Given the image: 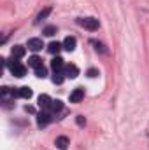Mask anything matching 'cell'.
Instances as JSON below:
<instances>
[{"instance_id": "9c48e42d", "label": "cell", "mask_w": 149, "mask_h": 150, "mask_svg": "<svg viewBox=\"0 0 149 150\" xmlns=\"http://www.w3.org/2000/svg\"><path fill=\"white\" fill-rule=\"evenodd\" d=\"M51 68H53L54 72H62V70L65 68V65H63V59H62L60 56H56V58L51 61Z\"/></svg>"}, {"instance_id": "277c9868", "label": "cell", "mask_w": 149, "mask_h": 150, "mask_svg": "<svg viewBox=\"0 0 149 150\" xmlns=\"http://www.w3.org/2000/svg\"><path fill=\"white\" fill-rule=\"evenodd\" d=\"M39 107H40V110H44V112H51V107H53V100L47 96V94H40L37 100Z\"/></svg>"}, {"instance_id": "4fadbf2b", "label": "cell", "mask_w": 149, "mask_h": 150, "mask_svg": "<svg viewBox=\"0 0 149 150\" xmlns=\"http://www.w3.org/2000/svg\"><path fill=\"white\" fill-rule=\"evenodd\" d=\"M62 47H63V45H62L60 42H51L49 47H47V51H49L51 54H58V52L62 51Z\"/></svg>"}, {"instance_id": "52a82bcc", "label": "cell", "mask_w": 149, "mask_h": 150, "mask_svg": "<svg viewBox=\"0 0 149 150\" xmlns=\"http://www.w3.org/2000/svg\"><path fill=\"white\" fill-rule=\"evenodd\" d=\"M42 47H44L42 38H30V40H28V49H30V51H40Z\"/></svg>"}, {"instance_id": "7c38bea8", "label": "cell", "mask_w": 149, "mask_h": 150, "mask_svg": "<svg viewBox=\"0 0 149 150\" xmlns=\"http://www.w3.org/2000/svg\"><path fill=\"white\" fill-rule=\"evenodd\" d=\"M63 49L65 51H69V52H72L75 49V38L74 37H67L63 40Z\"/></svg>"}, {"instance_id": "ffe728a7", "label": "cell", "mask_w": 149, "mask_h": 150, "mask_svg": "<svg viewBox=\"0 0 149 150\" xmlns=\"http://www.w3.org/2000/svg\"><path fill=\"white\" fill-rule=\"evenodd\" d=\"M75 122H77V126H84V124H86V119H84L82 115H77V117H75Z\"/></svg>"}, {"instance_id": "e0dca14e", "label": "cell", "mask_w": 149, "mask_h": 150, "mask_svg": "<svg viewBox=\"0 0 149 150\" xmlns=\"http://www.w3.org/2000/svg\"><path fill=\"white\" fill-rule=\"evenodd\" d=\"M65 80V72H54V75H53V82L54 84H62Z\"/></svg>"}, {"instance_id": "30bf717a", "label": "cell", "mask_w": 149, "mask_h": 150, "mask_svg": "<svg viewBox=\"0 0 149 150\" xmlns=\"http://www.w3.org/2000/svg\"><path fill=\"white\" fill-rule=\"evenodd\" d=\"M79 75V68L75 65H67L65 67V77H70V79H75Z\"/></svg>"}, {"instance_id": "7a4b0ae2", "label": "cell", "mask_w": 149, "mask_h": 150, "mask_svg": "<svg viewBox=\"0 0 149 150\" xmlns=\"http://www.w3.org/2000/svg\"><path fill=\"white\" fill-rule=\"evenodd\" d=\"M7 67H9V72L14 75V77H25L27 75V68L18 61V59H12V61H7Z\"/></svg>"}, {"instance_id": "6da1fadb", "label": "cell", "mask_w": 149, "mask_h": 150, "mask_svg": "<svg viewBox=\"0 0 149 150\" xmlns=\"http://www.w3.org/2000/svg\"><path fill=\"white\" fill-rule=\"evenodd\" d=\"M75 23H77L79 26H82L84 30H90V32H95V30H98V26H100L98 19H95V18H77Z\"/></svg>"}, {"instance_id": "3957f363", "label": "cell", "mask_w": 149, "mask_h": 150, "mask_svg": "<svg viewBox=\"0 0 149 150\" xmlns=\"http://www.w3.org/2000/svg\"><path fill=\"white\" fill-rule=\"evenodd\" d=\"M53 119H54V117H53L51 112H44V110H42V112L37 113V126L39 127H46Z\"/></svg>"}, {"instance_id": "ac0fdd59", "label": "cell", "mask_w": 149, "mask_h": 150, "mask_svg": "<svg viewBox=\"0 0 149 150\" xmlns=\"http://www.w3.org/2000/svg\"><path fill=\"white\" fill-rule=\"evenodd\" d=\"M56 32H58V30H56V26H53V25H49V26L44 28V35H47V37H53Z\"/></svg>"}, {"instance_id": "8fae6325", "label": "cell", "mask_w": 149, "mask_h": 150, "mask_svg": "<svg viewBox=\"0 0 149 150\" xmlns=\"http://www.w3.org/2000/svg\"><path fill=\"white\" fill-rule=\"evenodd\" d=\"M54 145L60 150H67L69 149V138H67V136H58L56 142H54Z\"/></svg>"}, {"instance_id": "5bb4252c", "label": "cell", "mask_w": 149, "mask_h": 150, "mask_svg": "<svg viewBox=\"0 0 149 150\" xmlns=\"http://www.w3.org/2000/svg\"><path fill=\"white\" fill-rule=\"evenodd\" d=\"M49 14H51V7H46L44 11H40V12H39V16H37V19H35V25H39L42 19H46Z\"/></svg>"}, {"instance_id": "8992f818", "label": "cell", "mask_w": 149, "mask_h": 150, "mask_svg": "<svg viewBox=\"0 0 149 150\" xmlns=\"http://www.w3.org/2000/svg\"><path fill=\"white\" fill-rule=\"evenodd\" d=\"M82 98H84V89L82 87H77V89L72 91V94H70V103H81Z\"/></svg>"}, {"instance_id": "ba28073f", "label": "cell", "mask_w": 149, "mask_h": 150, "mask_svg": "<svg viewBox=\"0 0 149 150\" xmlns=\"http://www.w3.org/2000/svg\"><path fill=\"white\" fill-rule=\"evenodd\" d=\"M11 54H12V59H19L25 56V47L23 45H14L11 49Z\"/></svg>"}, {"instance_id": "44dd1931", "label": "cell", "mask_w": 149, "mask_h": 150, "mask_svg": "<svg viewBox=\"0 0 149 150\" xmlns=\"http://www.w3.org/2000/svg\"><path fill=\"white\" fill-rule=\"evenodd\" d=\"M88 77H91V79L98 77V70H97V68H90V70H88Z\"/></svg>"}, {"instance_id": "d6986e66", "label": "cell", "mask_w": 149, "mask_h": 150, "mask_svg": "<svg viewBox=\"0 0 149 150\" xmlns=\"http://www.w3.org/2000/svg\"><path fill=\"white\" fill-rule=\"evenodd\" d=\"M35 75H37L39 79H44V77L47 75V70L44 68V65H42V67H39V68H35Z\"/></svg>"}, {"instance_id": "5b68a950", "label": "cell", "mask_w": 149, "mask_h": 150, "mask_svg": "<svg viewBox=\"0 0 149 150\" xmlns=\"http://www.w3.org/2000/svg\"><path fill=\"white\" fill-rule=\"evenodd\" d=\"M12 93H14V96L16 98H25V100H28V98H32V89L30 87H19V89H12Z\"/></svg>"}, {"instance_id": "2e32d148", "label": "cell", "mask_w": 149, "mask_h": 150, "mask_svg": "<svg viewBox=\"0 0 149 150\" xmlns=\"http://www.w3.org/2000/svg\"><path fill=\"white\" fill-rule=\"evenodd\" d=\"M28 67H34V68H39V67H42V59H40L39 56H32V58L28 59Z\"/></svg>"}, {"instance_id": "9a60e30c", "label": "cell", "mask_w": 149, "mask_h": 150, "mask_svg": "<svg viewBox=\"0 0 149 150\" xmlns=\"http://www.w3.org/2000/svg\"><path fill=\"white\" fill-rule=\"evenodd\" d=\"M91 44L95 45V49L98 51V52H102V54H109V49L102 44V42H97V40H91Z\"/></svg>"}]
</instances>
